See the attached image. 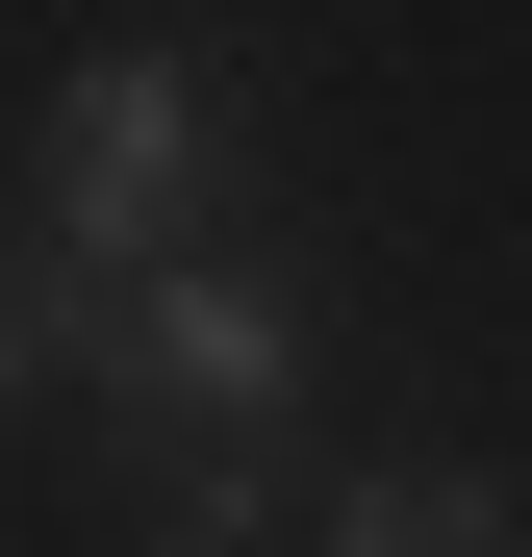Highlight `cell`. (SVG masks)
<instances>
[{"label": "cell", "instance_id": "6da1fadb", "mask_svg": "<svg viewBox=\"0 0 532 557\" xmlns=\"http://www.w3.org/2000/svg\"><path fill=\"white\" fill-rule=\"evenodd\" d=\"M280 406H305V305L253 253H152L127 305H102V431H152L177 456V507H253V456H280Z\"/></svg>", "mask_w": 532, "mask_h": 557}, {"label": "cell", "instance_id": "7a4b0ae2", "mask_svg": "<svg viewBox=\"0 0 532 557\" xmlns=\"http://www.w3.org/2000/svg\"><path fill=\"white\" fill-rule=\"evenodd\" d=\"M203 127H228L203 51H102V76L51 102V152H26V253H76L102 305H127L152 253H203Z\"/></svg>", "mask_w": 532, "mask_h": 557}, {"label": "cell", "instance_id": "3957f363", "mask_svg": "<svg viewBox=\"0 0 532 557\" xmlns=\"http://www.w3.org/2000/svg\"><path fill=\"white\" fill-rule=\"evenodd\" d=\"M330 557H507V482H457V456H381V482L330 507Z\"/></svg>", "mask_w": 532, "mask_h": 557}, {"label": "cell", "instance_id": "277c9868", "mask_svg": "<svg viewBox=\"0 0 532 557\" xmlns=\"http://www.w3.org/2000/svg\"><path fill=\"white\" fill-rule=\"evenodd\" d=\"M51 381H102V278L76 253H0V431H26Z\"/></svg>", "mask_w": 532, "mask_h": 557}]
</instances>
